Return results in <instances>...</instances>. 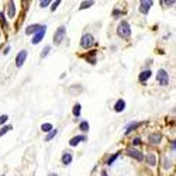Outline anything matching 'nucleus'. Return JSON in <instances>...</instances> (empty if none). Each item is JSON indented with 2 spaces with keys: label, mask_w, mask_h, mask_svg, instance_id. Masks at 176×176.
<instances>
[{
  "label": "nucleus",
  "mask_w": 176,
  "mask_h": 176,
  "mask_svg": "<svg viewBox=\"0 0 176 176\" xmlns=\"http://www.w3.org/2000/svg\"><path fill=\"white\" fill-rule=\"evenodd\" d=\"M117 32H119L120 37L123 38H128L131 35V28H130V24L127 21H121L119 24V28H117Z\"/></svg>",
  "instance_id": "obj_1"
},
{
  "label": "nucleus",
  "mask_w": 176,
  "mask_h": 176,
  "mask_svg": "<svg viewBox=\"0 0 176 176\" xmlns=\"http://www.w3.org/2000/svg\"><path fill=\"white\" fill-rule=\"evenodd\" d=\"M157 80L159 82L161 86H166L169 83V76H168V72L165 69H159L157 75Z\"/></svg>",
  "instance_id": "obj_2"
},
{
  "label": "nucleus",
  "mask_w": 176,
  "mask_h": 176,
  "mask_svg": "<svg viewBox=\"0 0 176 176\" xmlns=\"http://www.w3.org/2000/svg\"><path fill=\"white\" fill-rule=\"evenodd\" d=\"M65 32H66V30H65V27H59L57 30V32L54 34V44L58 45L62 42V40L65 38Z\"/></svg>",
  "instance_id": "obj_3"
},
{
  "label": "nucleus",
  "mask_w": 176,
  "mask_h": 176,
  "mask_svg": "<svg viewBox=\"0 0 176 176\" xmlns=\"http://www.w3.org/2000/svg\"><path fill=\"white\" fill-rule=\"evenodd\" d=\"M93 42H94V40L90 34H85L82 37V40H80V45H82L83 48H90L93 45Z\"/></svg>",
  "instance_id": "obj_4"
},
{
  "label": "nucleus",
  "mask_w": 176,
  "mask_h": 176,
  "mask_svg": "<svg viewBox=\"0 0 176 176\" xmlns=\"http://www.w3.org/2000/svg\"><path fill=\"white\" fill-rule=\"evenodd\" d=\"M45 32H47V27L45 25H42L41 28H40V31H37V34L34 35V38H32V44H38L42 38H44Z\"/></svg>",
  "instance_id": "obj_5"
},
{
  "label": "nucleus",
  "mask_w": 176,
  "mask_h": 176,
  "mask_svg": "<svg viewBox=\"0 0 176 176\" xmlns=\"http://www.w3.org/2000/svg\"><path fill=\"white\" fill-rule=\"evenodd\" d=\"M151 6H152L151 0H144V1H141V3H139V11L142 13V14H147V13L149 11Z\"/></svg>",
  "instance_id": "obj_6"
},
{
  "label": "nucleus",
  "mask_w": 176,
  "mask_h": 176,
  "mask_svg": "<svg viewBox=\"0 0 176 176\" xmlns=\"http://www.w3.org/2000/svg\"><path fill=\"white\" fill-rule=\"evenodd\" d=\"M25 58H27V51H20V54L17 55V58H16V65H17L19 68L24 65Z\"/></svg>",
  "instance_id": "obj_7"
},
{
  "label": "nucleus",
  "mask_w": 176,
  "mask_h": 176,
  "mask_svg": "<svg viewBox=\"0 0 176 176\" xmlns=\"http://www.w3.org/2000/svg\"><path fill=\"white\" fill-rule=\"evenodd\" d=\"M128 155L132 157V158H135L137 161H142V158H144L142 157V154L139 151H137V149H130V151H128Z\"/></svg>",
  "instance_id": "obj_8"
},
{
  "label": "nucleus",
  "mask_w": 176,
  "mask_h": 176,
  "mask_svg": "<svg viewBox=\"0 0 176 176\" xmlns=\"http://www.w3.org/2000/svg\"><path fill=\"white\" fill-rule=\"evenodd\" d=\"M86 139V137H83V135H76V137H73V138L69 141V145L70 147H75V145H78L80 141H85Z\"/></svg>",
  "instance_id": "obj_9"
},
{
  "label": "nucleus",
  "mask_w": 176,
  "mask_h": 176,
  "mask_svg": "<svg viewBox=\"0 0 176 176\" xmlns=\"http://www.w3.org/2000/svg\"><path fill=\"white\" fill-rule=\"evenodd\" d=\"M161 139H162V135H161V134H151V135H149V142H151V144H159Z\"/></svg>",
  "instance_id": "obj_10"
},
{
  "label": "nucleus",
  "mask_w": 176,
  "mask_h": 176,
  "mask_svg": "<svg viewBox=\"0 0 176 176\" xmlns=\"http://www.w3.org/2000/svg\"><path fill=\"white\" fill-rule=\"evenodd\" d=\"M124 108H126V101L120 99V100L116 103V106H114V110H116L117 113H120V111H123Z\"/></svg>",
  "instance_id": "obj_11"
},
{
  "label": "nucleus",
  "mask_w": 176,
  "mask_h": 176,
  "mask_svg": "<svg viewBox=\"0 0 176 176\" xmlns=\"http://www.w3.org/2000/svg\"><path fill=\"white\" fill-rule=\"evenodd\" d=\"M152 72L151 70H144V72H141V75H139V80L141 82H145V80H148L149 78H151Z\"/></svg>",
  "instance_id": "obj_12"
},
{
  "label": "nucleus",
  "mask_w": 176,
  "mask_h": 176,
  "mask_svg": "<svg viewBox=\"0 0 176 176\" xmlns=\"http://www.w3.org/2000/svg\"><path fill=\"white\" fill-rule=\"evenodd\" d=\"M40 28H41V25H38V24L30 25V27L25 30V34H32V32H35V31H40Z\"/></svg>",
  "instance_id": "obj_13"
},
{
  "label": "nucleus",
  "mask_w": 176,
  "mask_h": 176,
  "mask_svg": "<svg viewBox=\"0 0 176 176\" xmlns=\"http://www.w3.org/2000/svg\"><path fill=\"white\" fill-rule=\"evenodd\" d=\"M62 162L65 165H69L70 162H72V155H70L69 152H65L63 154V157H62Z\"/></svg>",
  "instance_id": "obj_14"
},
{
  "label": "nucleus",
  "mask_w": 176,
  "mask_h": 176,
  "mask_svg": "<svg viewBox=\"0 0 176 176\" xmlns=\"http://www.w3.org/2000/svg\"><path fill=\"white\" fill-rule=\"evenodd\" d=\"M7 14H9V17H10V19L14 17V14H16V9H14V3H13V1L9 3V11H7Z\"/></svg>",
  "instance_id": "obj_15"
},
{
  "label": "nucleus",
  "mask_w": 176,
  "mask_h": 176,
  "mask_svg": "<svg viewBox=\"0 0 176 176\" xmlns=\"http://www.w3.org/2000/svg\"><path fill=\"white\" fill-rule=\"evenodd\" d=\"M138 126H141V123H131V124H128L127 128H126V134H130L134 128H137Z\"/></svg>",
  "instance_id": "obj_16"
},
{
  "label": "nucleus",
  "mask_w": 176,
  "mask_h": 176,
  "mask_svg": "<svg viewBox=\"0 0 176 176\" xmlns=\"http://www.w3.org/2000/svg\"><path fill=\"white\" fill-rule=\"evenodd\" d=\"M147 161H148V164L151 165V166H154V165L157 164V157H155L154 154H149V155L147 157Z\"/></svg>",
  "instance_id": "obj_17"
},
{
  "label": "nucleus",
  "mask_w": 176,
  "mask_h": 176,
  "mask_svg": "<svg viewBox=\"0 0 176 176\" xmlns=\"http://www.w3.org/2000/svg\"><path fill=\"white\" fill-rule=\"evenodd\" d=\"M41 130H42L44 132L52 131V124H50V123H45V124H42V126H41Z\"/></svg>",
  "instance_id": "obj_18"
},
{
  "label": "nucleus",
  "mask_w": 176,
  "mask_h": 176,
  "mask_svg": "<svg viewBox=\"0 0 176 176\" xmlns=\"http://www.w3.org/2000/svg\"><path fill=\"white\" fill-rule=\"evenodd\" d=\"M72 113H73V116L79 117V116H80V104H75V106H73V110H72Z\"/></svg>",
  "instance_id": "obj_19"
},
{
  "label": "nucleus",
  "mask_w": 176,
  "mask_h": 176,
  "mask_svg": "<svg viewBox=\"0 0 176 176\" xmlns=\"http://www.w3.org/2000/svg\"><path fill=\"white\" fill-rule=\"evenodd\" d=\"M57 132H58L57 130H52V131H50V132H48V135L45 137V141H51V139L57 135Z\"/></svg>",
  "instance_id": "obj_20"
},
{
  "label": "nucleus",
  "mask_w": 176,
  "mask_h": 176,
  "mask_svg": "<svg viewBox=\"0 0 176 176\" xmlns=\"http://www.w3.org/2000/svg\"><path fill=\"white\" fill-rule=\"evenodd\" d=\"M10 130H13L11 126H4L1 130H0V137H1V135H4V134H6L7 131H10Z\"/></svg>",
  "instance_id": "obj_21"
},
{
  "label": "nucleus",
  "mask_w": 176,
  "mask_h": 176,
  "mask_svg": "<svg viewBox=\"0 0 176 176\" xmlns=\"http://www.w3.org/2000/svg\"><path fill=\"white\" fill-rule=\"evenodd\" d=\"M79 128H80L82 131H88V130H89V123H88V121H82V123H80V126H79Z\"/></svg>",
  "instance_id": "obj_22"
},
{
  "label": "nucleus",
  "mask_w": 176,
  "mask_h": 176,
  "mask_svg": "<svg viewBox=\"0 0 176 176\" xmlns=\"http://www.w3.org/2000/svg\"><path fill=\"white\" fill-rule=\"evenodd\" d=\"M93 4V1H83L82 6H80V10H83V9H86V7H90Z\"/></svg>",
  "instance_id": "obj_23"
},
{
  "label": "nucleus",
  "mask_w": 176,
  "mask_h": 176,
  "mask_svg": "<svg viewBox=\"0 0 176 176\" xmlns=\"http://www.w3.org/2000/svg\"><path fill=\"white\" fill-rule=\"evenodd\" d=\"M48 52H50V47H45L44 51H42V54H41V58H45L48 55Z\"/></svg>",
  "instance_id": "obj_24"
},
{
  "label": "nucleus",
  "mask_w": 176,
  "mask_h": 176,
  "mask_svg": "<svg viewBox=\"0 0 176 176\" xmlns=\"http://www.w3.org/2000/svg\"><path fill=\"white\" fill-rule=\"evenodd\" d=\"M117 157H119V154H116V155H113V157H111L110 159H108V162H107V165H111V164H113L114 161L117 159Z\"/></svg>",
  "instance_id": "obj_25"
},
{
  "label": "nucleus",
  "mask_w": 176,
  "mask_h": 176,
  "mask_svg": "<svg viewBox=\"0 0 176 176\" xmlns=\"http://www.w3.org/2000/svg\"><path fill=\"white\" fill-rule=\"evenodd\" d=\"M50 3H51L50 0H44V1H41L40 4H41V7H47V6H48V4H50Z\"/></svg>",
  "instance_id": "obj_26"
},
{
  "label": "nucleus",
  "mask_w": 176,
  "mask_h": 176,
  "mask_svg": "<svg viewBox=\"0 0 176 176\" xmlns=\"http://www.w3.org/2000/svg\"><path fill=\"white\" fill-rule=\"evenodd\" d=\"M59 3H61V1H59V0H57V1H55V3L52 4V7H51V10L54 11V10H55V9H57V7H58V4H59Z\"/></svg>",
  "instance_id": "obj_27"
},
{
  "label": "nucleus",
  "mask_w": 176,
  "mask_h": 176,
  "mask_svg": "<svg viewBox=\"0 0 176 176\" xmlns=\"http://www.w3.org/2000/svg\"><path fill=\"white\" fill-rule=\"evenodd\" d=\"M7 119H9L7 116H1V117H0V124H3V123H4Z\"/></svg>",
  "instance_id": "obj_28"
},
{
  "label": "nucleus",
  "mask_w": 176,
  "mask_h": 176,
  "mask_svg": "<svg viewBox=\"0 0 176 176\" xmlns=\"http://www.w3.org/2000/svg\"><path fill=\"white\" fill-rule=\"evenodd\" d=\"M134 144L138 145V144H139V138H135V139H134Z\"/></svg>",
  "instance_id": "obj_29"
},
{
  "label": "nucleus",
  "mask_w": 176,
  "mask_h": 176,
  "mask_svg": "<svg viewBox=\"0 0 176 176\" xmlns=\"http://www.w3.org/2000/svg\"><path fill=\"white\" fill-rule=\"evenodd\" d=\"M173 3H175L173 0H172V1H164V4H173Z\"/></svg>",
  "instance_id": "obj_30"
},
{
  "label": "nucleus",
  "mask_w": 176,
  "mask_h": 176,
  "mask_svg": "<svg viewBox=\"0 0 176 176\" xmlns=\"http://www.w3.org/2000/svg\"><path fill=\"white\" fill-rule=\"evenodd\" d=\"M172 148H173V149H176V141H173V144H172Z\"/></svg>",
  "instance_id": "obj_31"
},
{
  "label": "nucleus",
  "mask_w": 176,
  "mask_h": 176,
  "mask_svg": "<svg viewBox=\"0 0 176 176\" xmlns=\"http://www.w3.org/2000/svg\"><path fill=\"white\" fill-rule=\"evenodd\" d=\"M101 175H103V176H107V173H106V172H103V173H101Z\"/></svg>",
  "instance_id": "obj_32"
},
{
  "label": "nucleus",
  "mask_w": 176,
  "mask_h": 176,
  "mask_svg": "<svg viewBox=\"0 0 176 176\" xmlns=\"http://www.w3.org/2000/svg\"><path fill=\"white\" fill-rule=\"evenodd\" d=\"M50 176H58V175H55V173H52V175H50Z\"/></svg>",
  "instance_id": "obj_33"
},
{
  "label": "nucleus",
  "mask_w": 176,
  "mask_h": 176,
  "mask_svg": "<svg viewBox=\"0 0 176 176\" xmlns=\"http://www.w3.org/2000/svg\"><path fill=\"white\" fill-rule=\"evenodd\" d=\"M1 176H6V175H1Z\"/></svg>",
  "instance_id": "obj_34"
}]
</instances>
